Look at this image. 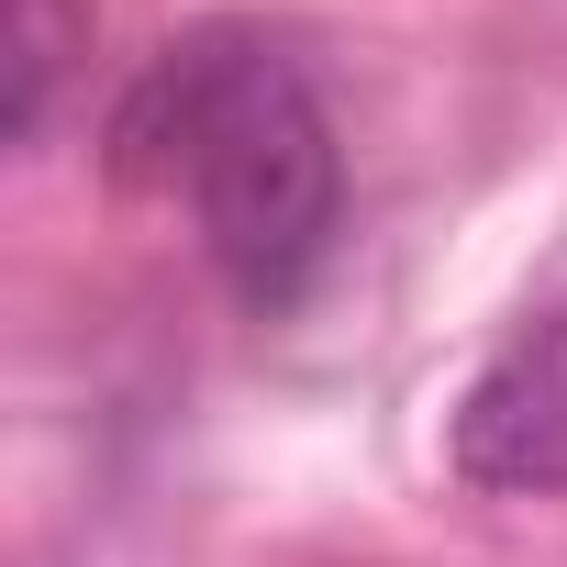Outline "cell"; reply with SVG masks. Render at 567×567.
I'll use <instances>...</instances> for the list:
<instances>
[{"label": "cell", "mask_w": 567, "mask_h": 567, "mask_svg": "<svg viewBox=\"0 0 567 567\" xmlns=\"http://www.w3.org/2000/svg\"><path fill=\"white\" fill-rule=\"evenodd\" d=\"M112 167L134 189L189 200L200 256L234 278L245 312H290L346 223V156L334 123L301 79V56H278L245 23L178 34L112 112Z\"/></svg>", "instance_id": "6da1fadb"}, {"label": "cell", "mask_w": 567, "mask_h": 567, "mask_svg": "<svg viewBox=\"0 0 567 567\" xmlns=\"http://www.w3.org/2000/svg\"><path fill=\"white\" fill-rule=\"evenodd\" d=\"M445 467L478 501H556L567 489V301L523 312L445 412Z\"/></svg>", "instance_id": "7a4b0ae2"}, {"label": "cell", "mask_w": 567, "mask_h": 567, "mask_svg": "<svg viewBox=\"0 0 567 567\" xmlns=\"http://www.w3.org/2000/svg\"><path fill=\"white\" fill-rule=\"evenodd\" d=\"M90 68V0H12L0 23V101H12V145L56 134L68 79Z\"/></svg>", "instance_id": "3957f363"}]
</instances>
